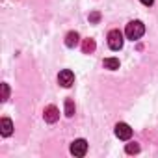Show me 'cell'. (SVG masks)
<instances>
[{
  "label": "cell",
  "instance_id": "1",
  "mask_svg": "<svg viewBox=\"0 0 158 158\" xmlns=\"http://www.w3.org/2000/svg\"><path fill=\"white\" fill-rule=\"evenodd\" d=\"M125 34H127V37H128V39L136 41V39H139V37L145 34V26H143V23H141V21H130V23L127 24Z\"/></svg>",
  "mask_w": 158,
  "mask_h": 158
},
{
  "label": "cell",
  "instance_id": "2",
  "mask_svg": "<svg viewBox=\"0 0 158 158\" xmlns=\"http://www.w3.org/2000/svg\"><path fill=\"white\" fill-rule=\"evenodd\" d=\"M108 47L112 50H121L123 48V34L119 30H112L108 34Z\"/></svg>",
  "mask_w": 158,
  "mask_h": 158
},
{
  "label": "cell",
  "instance_id": "3",
  "mask_svg": "<svg viewBox=\"0 0 158 158\" xmlns=\"http://www.w3.org/2000/svg\"><path fill=\"white\" fill-rule=\"evenodd\" d=\"M58 82H60V86H63V88H71V86L74 84V73H73L71 69L60 71V74H58Z\"/></svg>",
  "mask_w": 158,
  "mask_h": 158
},
{
  "label": "cell",
  "instance_id": "4",
  "mask_svg": "<svg viewBox=\"0 0 158 158\" xmlns=\"http://www.w3.org/2000/svg\"><path fill=\"white\" fill-rule=\"evenodd\" d=\"M71 152L74 154V156H84L86 152H88V141L86 139H74L73 143H71Z\"/></svg>",
  "mask_w": 158,
  "mask_h": 158
},
{
  "label": "cell",
  "instance_id": "5",
  "mask_svg": "<svg viewBox=\"0 0 158 158\" xmlns=\"http://www.w3.org/2000/svg\"><path fill=\"white\" fill-rule=\"evenodd\" d=\"M115 136H117L119 139L127 141V139L132 138V128H130L127 123H117V125H115Z\"/></svg>",
  "mask_w": 158,
  "mask_h": 158
},
{
  "label": "cell",
  "instance_id": "6",
  "mask_svg": "<svg viewBox=\"0 0 158 158\" xmlns=\"http://www.w3.org/2000/svg\"><path fill=\"white\" fill-rule=\"evenodd\" d=\"M43 117H45V121L47 123H56L58 119H60V110L56 108V106H47L45 108V112H43Z\"/></svg>",
  "mask_w": 158,
  "mask_h": 158
},
{
  "label": "cell",
  "instance_id": "7",
  "mask_svg": "<svg viewBox=\"0 0 158 158\" xmlns=\"http://www.w3.org/2000/svg\"><path fill=\"white\" fill-rule=\"evenodd\" d=\"M11 132H13V123H11V119L4 117L2 121H0V134H2L4 138H8V136H11Z\"/></svg>",
  "mask_w": 158,
  "mask_h": 158
},
{
  "label": "cell",
  "instance_id": "8",
  "mask_svg": "<svg viewBox=\"0 0 158 158\" xmlns=\"http://www.w3.org/2000/svg\"><path fill=\"white\" fill-rule=\"evenodd\" d=\"M78 41H80V35H78V32H69V34L65 35V45H67L69 48H74V47L78 45Z\"/></svg>",
  "mask_w": 158,
  "mask_h": 158
},
{
  "label": "cell",
  "instance_id": "9",
  "mask_svg": "<svg viewBox=\"0 0 158 158\" xmlns=\"http://www.w3.org/2000/svg\"><path fill=\"white\" fill-rule=\"evenodd\" d=\"M95 47H97V45H95V39H89V37H88V39L82 41V52H84V54H91V52L95 50Z\"/></svg>",
  "mask_w": 158,
  "mask_h": 158
},
{
  "label": "cell",
  "instance_id": "10",
  "mask_svg": "<svg viewBox=\"0 0 158 158\" xmlns=\"http://www.w3.org/2000/svg\"><path fill=\"white\" fill-rule=\"evenodd\" d=\"M104 67L110 71H115V69H119V60L117 58H104Z\"/></svg>",
  "mask_w": 158,
  "mask_h": 158
},
{
  "label": "cell",
  "instance_id": "11",
  "mask_svg": "<svg viewBox=\"0 0 158 158\" xmlns=\"http://www.w3.org/2000/svg\"><path fill=\"white\" fill-rule=\"evenodd\" d=\"M65 115L67 117L74 115V102H73V99H65Z\"/></svg>",
  "mask_w": 158,
  "mask_h": 158
},
{
  "label": "cell",
  "instance_id": "12",
  "mask_svg": "<svg viewBox=\"0 0 158 158\" xmlns=\"http://www.w3.org/2000/svg\"><path fill=\"white\" fill-rule=\"evenodd\" d=\"M125 151H127L128 154H136V152H139V145H138V143H128V145L125 147Z\"/></svg>",
  "mask_w": 158,
  "mask_h": 158
},
{
  "label": "cell",
  "instance_id": "13",
  "mask_svg": "<svg viewBox=\"0 0 158 158\" xmlns=\"http://www.w3.org/2000/svg\"><path fill=\"white\" fill-rule=\"evenodd\" d=\"M10 99V88L8 84H2V101H8Z\"/></svg>",
  "mask_w": 158,
  "mask_h": 158
},
{
  "label": "cell",
  "instance_id": "14",
  "mask_svg": "<svg viewBox=\"0 0 158 158\" xmlns=\"http://www.w3.org/2000/svg\"><path fill=\"white\" fill-rule=\"evenodd\" d=\"M99 21H101V13H99V11L89 13V23H99Z\"/></svg>",
  "mask_w": 158,
  "mask_h": 158
},
{
  "label": "cell",
  "instance_id": "15",
  "mask_svg": "<svg viewBox=\"0 0 158 158\" xmlns=\"http://www.w3.org/2000/svg\"><path fill=\"white\" fill-rule=\"evenodd\" d=\"M139 2H141L143 6H152V4H154V0H139Z\"/></svg>",
  "mask_w": 158,
  "mask_h": 158
}]
</instances>
